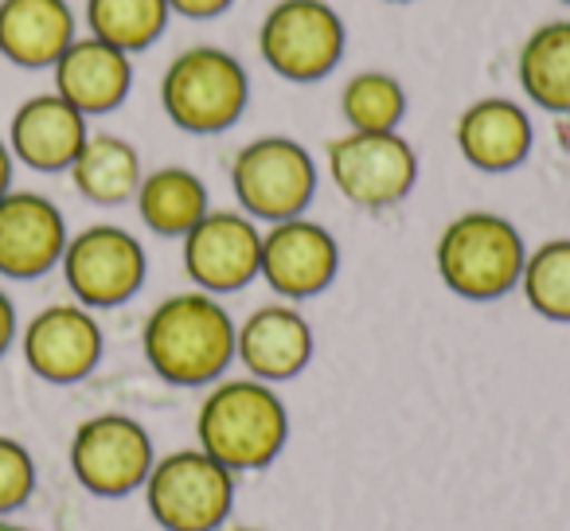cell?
<instances>
[{
    "instance_id": "obj_1",
    "label": "cell",
    "mask_w": 570,
    "mask_h": 531,
    "mask_svg": "<svg viewBox=\"0 0 570 531\" xmlns=\"http://www.w3.org/2000/svg\"><path fill=\"white\" fill-rule=\"evenodd\" d=\"M238 325L230 313L204 289L176 294L160 302L145 321V360L160 380L176 387L215 383L235 360Z\"/></svg>"
},
{
    "instance_id": "obj_2",
    "label": "cell",
    "mask_w": 570,
    "mask_h": 531,
    "mask_svg": "<svg viewBox=\"0 0 570 531\" xmlns=\"http://www.w3.org/2000/svg\"><path fill=\"white\" fill-rule=\"evenodd\" d=\"M199 450L223 469H258L277 458L289 434L282 399L262 380H227L199 406Z\"/></svg>"
},
{
    "instance_id": "obj_3",
    "label": "cell",
    "mask_w": 570,
    "mask_h": 531,
    "mask_svg": "<svg viewBox=\"0 0 570 531\" xmlns=\"http://www.w3.org/2000/svg\"><path fill=\"white\" fill-rule=\"evenodd\" d=\"M523 258H528V246H523L520 230L497 212L458 215L445 223L434 246L445 289L465 302H497V297L512 294L520 286Z\"/></svg>"
},
{
    "instance_id": "obj_4",
    "label": "cell",
    "mask_w": 570,
    "mask_h": 531,
    "mask_svg": "<svg viewBox=\"0 0 570 531\" xmlns=\"http://www.w3.org/2000/svg\"><path fill=\"white\" fill-rule=\"evenodd\" d=\"M246 102H250V75L243 59L219 43L184 48L160 75V106L184 134H223L243 118Z\"/></svg>"
},
{
    "instance_id": "obj_5",
    "label": "cell",
    "mask_w": 570,
    "mask_h": 531,
    "mask_svg": "<svg viewBox=\"0 0 570 531\" xmlns=\"http://www.w3.org/2000/svg\"><path fill=\"white\" fill-rule=\"evenodd\" d=\"M348 24L328 0H274L258 24V56L277 79L309 87L341 67Z\"/></svg>"
},
{
    "instance_id": "obj_6",
    "label": "cell",
    "mask_w": 570,
    "mask_h": 531,
    "mask_svg": "<svg viewBox=\"0 0 570 531\" xmlns=\"http://www.w3.org/2000/svg\"><path fill=\"white\" fill-rule=\"evenodd\" d=\"M230 188L254 223L297 219L317 196V160L294 137H254L230 160Z\"/></svg>"
},
{
    "instance_id": "obj_7",
    "label": "cell",
    "mask_w": 570,
    "mask_h": 531,
    "mask_svg": "<svg viewBox=\"0 0 570 531\" xmlns=\"http://www.w3.org/2000/svg\"><path fill=\"white\" fill-rule=\"evenodd\" d=\"M325 165L336 191L364 212H387L403 204L419 184V153L399 129L391 134L348 129L328 141Z\"/></svg>"
},
{
    "instance_id": "obj_8",
    "label": "cell",
    "mask_w": 570,
    "mask_h": 531,
    "mask_svg": "<svg viewBox=\"0 0 570 531\" xmlns=\"http://www.w3.org/2000/svg\"><path fill=\"white\" fill-rule=\"evenodd\" d=\"M149 508L168 531H215L235 504V481L204 450H184L157 461L145 476Z\"/></svg>"
},
{
    "instance_id": "obj_9",
    "label": "cell",
    "mask_w": 570,
    "mask_h": 531,
    "mask_svg": "<svg viewBox=\"0 0 570 531\" xmlns=\"http://www.w3.org/2000/svg\"><path fill=\"white\" fill-rule=\"evenodd\" d=\"M63 274L79 305L114 309L126 305L145 282V250L129 230L98 223L82 235L67 238Z\"/></svg>"
},
{
    "instance_id": "obj_10",
    "label": "cell",
    "mask_w": 570,
    "mask_h": 531,
    "mask_svg": "<svg viewBox=\"0 0 570 531\" xmlns=\"http://www.w3.org/2000/svg\"><path fill=\"white\" fill-rule=\"evenodd\" d=\"M262 230L243 212H207L184 235V271L204 294H238L258 278Z\"/></svg>"
},
{
    "instance_id": "obj_11",
    "label": "cell",
    "mask_w": 570,
    "mask_h": 531,
    "mask_svg": "<svg viewBox=\"0 0 570 531\" xmlns=\"http://www.w3.org/2000/svg\"><path fill=\"white\" fill-rule=\"evenodd\" d=\"M336 271H341V246L321 223L305 219V215L269 223V230L262 235L258 278L285 302L325 294Z\"/></svg>"
},
{
    "instance_id": "obj_12",
    "label": "cell",
    "mask_w": 570,
    "mask_h": 531,
    "mask_svg": "<svg viewBox=\"0 0 570 531\" xmlns=\"http://www.w3.org/2000/svg\"><path fill=\"white\" fill-rule=\"evenodd\" d=\"M71 469L82 489L98 496H126L153 469V442L126 414H98L82 422L71 442Z\"/></svg>"
},
{
    "instance_id": "obj_13",
    "label": "cell",
    "mask_w": 570,
    "mask_h": 531,
    "mask_svg": "<svg viewBox=\"0 0 570 531\" xmlns=\"http://www.w3.org/2000/svg\"><path fill=\"white\" fill-rule=\"evenodd\" d=\"M24 360L48 383H79L102 360V328L82 305H51L24 328Z\"/></svg>"
},
{
    "instance_id": "obj_14",
    "label": "cell",
    "mask_w": 570,
    "mask_h": 531,
    "mask_svg": "<svg viewBox=\"0 0 570 531\" xmlns=\"http://www.w3.org/2000/svg\"><path fill=\"white\" fill-rule=\"evenodd\" d=\"M67 250V223L48 196L9 191L0 196V274L40 278Z\"/></svg>"
},
{
    "instance_id": "obj_15",
    "label": "cell",
    "mask_w": 570,
    "mask_h": 531,
    "mask_svg": "<svg viewBox=\"0 0 570 531\" xmlns=\"http://www.w3.org/2000/svg\"><path fill=\"white\" fill-rule=\"evenodd\" d=\"M453 137H458L461 157L476 173H512L528 160L531 145H535V126L515 98L489 95L461 110Z\"/></svg>"
},
{
    "instance_id": "obj_16",
    "label": "cell",
    "mask_w": 570,
    "mask_h": 531,
    "mask_svg": "<svg viewBox=\"0 0 570 531\" xmlns=\"http://www.w3.org/2000/svg\"><path fill=\"white\" fill-rule=\"evenodd\" d=\"M235 356L243 360L250 380H294L313 356V328L294 305H262L238 325Z\"/></svg>"
},
{
    "instance_id": "obj_17",
    "label": "cell",
    "mask_w": 570,
    "mask_h": 531,
    "mask_svg": "<svg viewBox=\"0 0 570 531\" xmlns=\"http://www.w3.org/2000/svg\"><path fill=\"white\" fill-rule=\"evenodd\" d=\"M56 95L67 98L82 118L118 110L134 87V63L126 51L95 40V36H75V43L56 59Z\"/></svg>"
},
{
    "instance_id": "obj_18",
    "label": "cell",
    "mask_w": 570,
    "mask_h": 531,
    "mask_svg": "<svg viewBox=\"0 0 570 531\" xmlns=\"http://www.w3.org/2000/svg\"><path fill=\"white\" fill-rule=\"evenodd\" d=\"M87 118L67 98L36 95L12 114V153L36 173L71 168L79 149L87 145Z\"/></svg>"
},
{
    "instance_id": "obj_19",
    "label": "cell",
    "mask_w": 570,
    "mask_h": 531,
    "mask_svg": "<svg viewBox=\"0 0 570 531\" xmlns=\"http://www.w3.org/2000/svg\"><path fill=\"white\" fill-rule=\"evenodd\" d=\"M75 12L67 0H0V56L17 67H56L75 43Z\"/></svg>"
},
{
    "instance_id": "obj_20",
    "label": "cell",
    "mask_w": 570,
    "mask_h": 531,
    "mask_svg": "<svg viewBox=\"0 0 570 531\" xmlns=\"http://www.w3.org/2000/svg\"><path fill=\"white\" fill-rule=\"evenodd\" d=\"M515 82L531 106L570 114V17L547 20L523 36L515 51Z\"/></svg>"
},
{
    "instance_id": "obj_21",
    "label": "cell",
    "mask_w": 570,
    "mask_h": 531,
    "mask_svg": "<svg viewBox=\"0 0 570 531\" xmlns=\"http://www.w3.org/2000/svg\"><path fill=\"white\" fill-rule=\"evenodd\" d=\"M71 180L90 204H126L141 188V157L126 137L90 134L71 165Z\"/></svg>"
},
{
    "instance_id": "obj_22",
    "label": "cell",
    "mask_w": 570,
    "mask_h": 531,
    "mask_svg": "<svg viewBox=\"0 0 570 531\" xmlns=\"http://www.w3.org/2000/svg\"><path fill=\"white\" fill-rule=\"evenodd\" d=\"M137 212H141L149 230L168 235V238H184L212 207H207V188L196 173L168 165V168H157V173L141 176Z\"/></svg>"
},
{
    "instance_id": "obj_23",
    "label": "cell",
    "mask_w": 570,
    "mask_h": 531,
    "mask_svg": "<svg viewBox=\"0 0 570 531\" xmlns=\"http://www.w3.org/2000/svg\"><path fill=\"white\" fill-rule=\"evenodd\" d=\"M82 17L95 40L137 56L165 36L173 12H168V0H87Z\"/></svg>"
},
{
    "instance_id": "obj_24",
    "label": "cell",
    "mask_w": 570,
    "mask_h": 531,
    "mask_svg": "<svg viewBox=\"0 0 570 531\" xmlns=\"http://www.w3.org/2000/svg\"><path fill=\"white\" fill-rule=\"evenodd\" d=\"M341 114L348 129H364V134H391L403 126L406 118V90L391 71L367 67L356 71L341 90Z\"/></svg>"
},
{
    "instance_id": "obj_25",
    "label": "cell",
    "mask_w": 570,
    "mask_h": 531,
    "mask_svg": "<svg viewBox=\"0 0 570 531\" xmlns=\"http://www.w3.org/2000/svg\"><path fill=\"white\" fill-rule=\"evenodd\" d=\"M520 289L543 321L570 325V238H551L523 258Z\"/></svg>"
},
{
    "instance_id": "obj_26",
    "label": "cell",
    "mask_w": 570,
    "mask_h": 531,
    "mask_svg": "<svg viewBox=\"0 0 570 531\" xmlns=\"http://www.w3.org/2000/svg\"><path fill=\"white\" fill-rule=\"evenodd\" d=\"M36 484V465L28 450L12 437H0V515L17 512Z\"/></svg>"
},
{
    "instance_id": "obj_27",
    "label": "cell",
    "mask_w": 570,
    "mask_h": 531,
    "mask_svg": "<svg viewBox=\"0 0 570 531\" xmlns=\"http://www.w3.org/2000/svg\"><path fill=\"white\" fill-rule=\"evenodd\" d=\"M235 9V0H168V12L184 20H219Z\"/></svg>"
},
{
    "instance_id": "obj_28",
    "label": "cell",
    "mask_w": 570,
    "mask_h": 531,
    "mask_svg": "<svg viewBox=\"0 0 570 531\" xmlns=\"http://www.w3.org/2000/svg\"><path fill=\"white\" fill-rule=\"evenodd\" d=\"M12 336H17V309H12L9 297L0 294V356H4V348L12 344Z\"/></svg>"
},
{
    "instance_id": "obj_29",
    "label": "cell",
    "mask_w": 570,
    "mask_h": 531,
    "mask_svg": "<svg viewBox=\"0 0 570 531\" xmlns=\"http://www.w3.org/2000/svg\"><path fill=\"white\" fill-rule=\"evenodd\" d=\"M9 184H12V157H9V145L0 141V196H9Z\"/></svg>"
},
{
    "instance_id": "obj_30",
    "label": "cell",
    "mask_w": 570,
    "mask_h": 531,
    "mask_svg": "<svg viewBox=\"0 0 570 531\" xmlns=\"http://www.w3.org/2000/svg\"><path fill=\"white\" fill-rule=\"evenodd\" d=\"M380 4H411V0H380Z\"/></svg>"
},
{
    "instance_id": "obj_31",
    "label": "cell",
    "mask_w": 570,
    "mask_h": 531,
    "mask_svg": "<svg viewBox=\"0 0 570 531\" xmlns=\"http://www.w3.org/2000/svg\"><path fill=\"white\" fill-rule=\"evenodd\" d=\"M0 531H17V528H9V523H0Z\"/></svg>"
},
{
    "instance_id": "obj_32",
    "label": "cell",
    "mask_w": 570,
    "mask_h": 531,
    "mask_svg": "<svg viewBox=\"0 0 570 531\" xmlns=\"http://www.w3.org/2000/svg\"><path fill=\"white\" fill-rule=\"evenodd\" d=\"M559 4H570V0H559Z\"/></svg>"
},
{
    "instance_id": "obj_33",
    "label": "cell",
    "mask_w": 570,
    "mask_h": 531,
    "mask_svg": "<svg viewBox=\"0 0 570 531\" xmlns=\"http://www.w3.org/2000/svg\"><path fill=\"white\" fill-rule=\"evenodd\" d=\"M243 531H250V528H243Z\"/></svg>"
}]
</instances>
